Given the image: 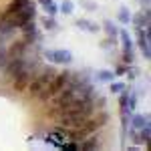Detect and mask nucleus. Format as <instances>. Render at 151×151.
Segmentation results:
<instances>
[{
	"label": "nucleus",
	"mask_w": 151,
	"mask_h": 151,
	"mask_svg": "<svg viewBox=\"0 0 151 151\" xmlns=\"http://www.w3.org/2000/svg\"><path fill=\"white\" fill-rule=\"evenodd\" d=\"M70 79H73V73H70V70L57 73V75L50 79V83H48V85H45V87H42V89H40L35 97L38 99V101H42V103H45V101H48V99H52V97H55V95H57L63 87H67Z\"/></svg>",
	"instance_id": "obj_1"
},
{
	"label": "nucleus",
	"mask_w": 151,
	"mask_h": 151,
	"mask_svg": "<svg viewBox=\"0 0 151 151\" xmlns=\"http://www.w3.org/2000/svg\"><path fill=\"white\" fill-rule=\"evenodd\" d=\"M35 16H36V6L32 4V0L26 4V6H22L20 10H16L14 14H10L6 20L10 22L12 28H22L26 22H30V20H35Z\"/></svg>",
	"instance_id": "obj_2"
},
{
	"label": "nucleus",
	"mask_w": 151,
	"mask_h": 151,
	"mask_svg": "<svg viewBox=\"0 0 151 151\" xmlns=\"http://www.w3.org/2000/svg\"><path fill=\"white\" fill-rule=\"evenodd\" d=\"M55 75H57V70L52 69V67H47V69L42 70V73H40V75H38L36 79H30L28 87H26L24 91L30 95V97H35V95L38 93V91H40V89H42L45 85H48V83H50V79H52Z\"/></svg>",
	"instance_id": "obj_3"
},
{
	"label": "nucleus",
	"mask_w": 151,
	"mask_h": 151,
	"mask_svg": "<svg viewBox=\"0 0 151 151\" xmlns=\"http://www.w3.org/2000/svg\"><path fill=\"white\" fill-rule=\"evenodd\" d=\"M45 57L52 63V65H70L73 63V55L65 48H57V50H47Z\"/></svg>",
	"instance_id": "obj_4"
},
{
	"label": "nucleus",
	"mask_w": 151,
	"mask_h": 151,
	"mask_svg": "<svg viewBox=\"0 0 151 151\" xmlns=\"http://www.w3.org/2000/svg\"><path fill=\"white\" fill-rule=\"evenodd\" d=\"M32 70L35 69H22L18 75H14L12 77V87L16 89V91H24L26 87H28V83H30V79H32Z\"/></svg>",
	"instance_id": "obj_5"
},
{
	"label": "nucleus",
	"mask_w": 151,
	"mask_h": 151,
	"mask_svg": "<svg viewBox=\"0 0 151 151\" xmlns=\"http://www.w3.org/2000/svg\"><path fill=\"white\" fill-rule=\"evenodd\" d=\"M28 67V63L24 60L22 57H10L8 60H6V65H4V69H6V75L8 77H14V75H18L22 69H26Z\"/></svg>",
	"instance_id": "obj_6"
},
{
	"label": "nucleus",
	"mask_w": 151,
	"mask_h": 151,
	"mask_svg": "<svg viewBox=\"0 0 151 151\" xmlns=\"http://www.w3.org/2000/svg\"><path fill=\"white\" fill-rule=\"evenodd\" d=\"M135 30H137V45H139L141 52H143V57L149 58V57H151V47H149V40H151V36H149V26H147V28H135Z\"/></svg>",
	"instance_id": "obj_7"
},
{
	"label": "nucleus",
	"mask_w": 151,
	"mask_h": 151,
	"mask_svg": "<svg viewBox=\"0 0 151 151\" xmlns=\"http://www.w3.org/2000/svg\"><path fill=\"white\" fill-rule=\"evenodd\" d=\"M119 38L123 42V63L125 65H131L133 63V42L129 38L127 30H119Z\"/></svg>",
	"instance_id": "obj_8"
},
{
	"label": "nucleus",
	"mask_w": 151,
	"mask_h": 151,
	"mask_svg": "<svg viewBox=\"0 0 151 151\" xmlns=\"http://www.w3.org/2000/svg\"><path fill=\"white\" fill-rule=\"evenodd\" d=\"M77 145H79L81 151H95V149L101 147V143H99V139H95V135H89V137H85V139L77 141Z\"/></svg>",
	"instance_id": "obj_9"
},
{
	"label": "nucleus",
	"mask_w": 151,
	"mask_h": 151,
	"mask_svg": "<svg viewBox=\"0 0 151 151\" xmlns=\"http://www.w3.org/2000/svg\"><path fill=\"white\" fill-rule=\"evenodd\" d=\"M149 123V119H147V115H133L131 113V117H129V129H133V131H139L141 127H145Z\"/></svg>",
	"instance_id": "obj_10"
},
{
	"label": "nucleus",
	"mask_w": 151,
	"mask_h": 151,
	"mask_svg": "<svg viewBox=\"0 0 151 151\" xmlns=\"http://www.w3.org/2000/svg\"><path fill=\"white\" fill-rule=\"evenodd\" d=\"M20 30L24 32V40H26V42H32V40H36V36H38V32H36V28H35V20L26 22Z\"/></svg>",
	"instance_id": "obj_11"
},
{
	"label": "nucleus",
	"mask_w": 151,
	"mask_h": 151,
	"mask_svg": "<svg viewBox=\"0 0 151 151\" xmlns=\"http://www.w3.org/2000/svg\"><path fill=\"white\" fill-rule=\"evenodd\" d=\"M28 2H30V0H12V2H10V6H8V8L4 10V14H2L0 18H2V20H4V18H8L10 14H14L16 10H20L22 6H26V4H28Z\"/></svg>",
	"instance_id": "obj_12"
},
{
	"label": "nucleus",
	"mask_w": 151,
	"mask_h": 151,
	"mask_svg": "<svg viewBox=\"0 0 151 151\" xmlns=\"http://www.w3.org/2000/svg\"><path fill=\"white\" fill-rule=\"evenodd\" d=\"M133 22H135V28H147L149 26V8H145V12L135 14Z\"/></svg>",
	"instance_id": "obj_13"
},
{
	"label": "nucleus",
	"mask_w": 151,
	"mask_h": 151,
	"mask_svg": "<svg viewBox=\"0 0 151 151\" xmlns=\"http://www.w3.org/2000/svg\"><path fill=\"white\" fill-rule=\"evenodd\" d=\"M26 47H28V42L26 40H18V42H14L10 48H8V57H22V52L26 50Z\"/></svg>",
	"instance_id": "obj_14"
},
{
	"label": "nucleus",
	"mask_w": 151,
	"mask_h": 151,
	"mask_svg": "<svg viewBox=\"0 0 151 151\" xmlns=\"http://www.w3.org/2000/svg\"><path fill=\"white\" fill-rule=\"evenodd\" d=\"M103 28H105V32H107V36H109V40H111V42H117V38H119V30H117L115 24L111 22V20H105Z\"/></svg>",
	"instance_id": "obj_15"
},
{
	"label": "nucleus",
	"mask_w": 151,
	"mask_h": 151,
	"mask_svg": "<svg viewBox=\"0 0 151 151\" xmlns=\"http://www.w3.org/2000/svg\"><path fill=\"white\" fill-rule=\"evenodd\" d=\"M75 24L81 28V30H85V32H97L99 30V26L93 22H89L87 18H79V20H75Z\"/></svg>",
	"instance_id": "obj_16"
},
{
	"label": "nucleus",
	"mask_w": 151,
	"mask_h": 151,
	"mask_svg": "<svg viewBox=\"0 0 151 151\" xmlns=\"http://www.w3.org/2000/svg\"><path fill=\"white\" fill-rule=\"evenodd\" d=\"M113 77H115V73H111V70H101V73L95 75V79H97L99 83H111Z\"/></svg>",
	"instance_id": "obj_17"
},
{
	"label": "nucleus",
	"mask_w": 151,
	"mask_h": 151,
	"mask_svg": "<svg viewBox=\"0 0 151 151\" xmlns=\"http://www.w3.org/2000/svg\"><path fill=\"white\" fill-rule=\"evenodd\" d=\"M117 20L119 22H123V24H127V22H131V12L123 6V8H119V12H117Z\"/></svg>",
	"instance_id": "obj_18"
},
{
	"label": "nucleus",
	"mask_w": 151,
	"mask_h": 151,
	"mask_svg": "<svg viewBox=\"0 0 151 151\" xmlns=\"http://www.w3.org/2000/svg\"><path fill=\"white\" fill-rule=\"evenodd\" d=\"M58 10L63 12L65 16H70L73 10H75V6H73V2H70V0H63V2H60V6H58Z\"/></svg>",
	"instance_id": "obj_19"
},
{
	"label": "nucleus",
	"mask_w": 151,
	"mask_h": 151,
	"mask_svg": "<svg viewBox=\"0 0 151 151\" xmlns=\"http://www.w3.org/2000/svg\"><path fill=\"white\" fill-rule=\"evenodd\" d=\"M42 8H45V12L50 14V16H57V12H58V6H57V2H55V0L45 2V4H42Z\"/></svg>",
	"instance_id": "obj_20"
},
{
	"label": "nucleus",
	"mask_w": 151,
	"mask_h": 151,
	"mask_svg": "<svg viewBox=\"0 0 151 151\" xmlns=\"http://www.w3.org/2000/svg\"><path fill=\"white\" fill-rule=\"evenodd\" d=\"M42 26L47 28V30H57V20H55V16H50V14H47L45 18H42Z\"/></svg>",
	"instance_id": "obj_21"
},
{
	"label": "nucleus",
	"mask_w": 151,
	"mask_h": 151,
	"mask_svg": "<svg viewBox=\"0 0 151 151\" xmlns=\"http://www.w3.org/2000/svg\"><path fill=\"white\" fill-rule=\"evenodd\" d=\"M139 131H141V135H139L141 143H143V145H147V143H149V133H151V127H149V123H147L145 127H141Z\"/></svg>",
	"instance_id": "obj_22"
},
{
	"label": "nucleus",
	"mask_w": 151,
	"mask_h": 151,
	"mask_svg": "<svg viewBox=\"0 0 151 151\" xmlns=\"http://www.w3.org/2000/svg\"><path fill=\"white\" fill-rule=\"evenodd\" d=\"M123 89H127V85H125V83H111V93L119 95Z\"/></svg>",
	"instance_id": "obj_23"
},
{
	"label": "nucleus",
	"mask_w": 151,
	"mask_h": 151,
	"mask_svg": "<svg viewBox=\"0 0 151 151\" xmlns=\"http://www.w3.org/2000/svg\"><path fill=\"white\" fill-rule=\"evenodd\" d=\"M127 65H121V67H117V70H115V75H125V73H127Z\"/></svg>",
	"instance_id": "obj_24"
},
{
	"label": "nucleus",
	"mask_w": 151,
	"mask_h": 151,
	"mask_svg": "<svg viewBox=\"0 0 151 151\" xmlns=\"http://www.w3.org/2000/svg\"><path fill=\"white\" fill-rule=\"evenodd\" d=\"M83 6H85L87 10H95V8H97V6L93 4V2H83Z\"/></svg>",
	"instance_id": "obj_25"
},
{
	"label": "nucleus",
	"mask_w": 151,
	"mask_h": 151,
	"mask_svg": "<svg viewBox=\"0 0 151 151\" xmlns=\"http://www.w3.org/2000/svg\"><path fill=\"white\" fill-rule=\"evenodd\" d=\"M141 2H145V8H149V0H141Z\"/></svg>",
	"instance_id": "obj_26"
},
{
	"label": "nucleus",
	"mask_w": 151,
	"mask_h": 151,
	"mask_svg": "<svg viewBox=\"0 0 151 151\" xmlns=\"http://www.w3.org/2000/svg\"><path fill=\"white\" fill-rule=\"evenodd\" d=\"M45 2H48V0H38V4H40V6H42V4H45Z\"/></svg>",
	"instance_id": "obj_27"
}]
</instances>
